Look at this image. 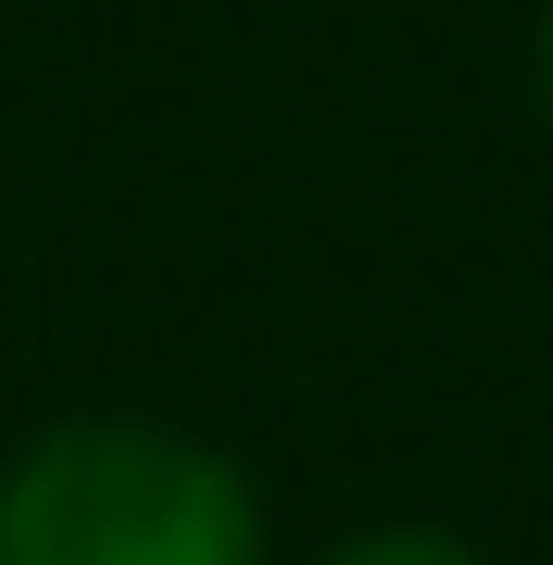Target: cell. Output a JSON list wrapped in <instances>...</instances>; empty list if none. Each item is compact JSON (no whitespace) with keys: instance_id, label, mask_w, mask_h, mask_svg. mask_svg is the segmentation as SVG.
Returning <instances> with one entry per match:
<instances>
[{"instance_id":"obj_2","label":"cell","mask_w":553,"mask_h":565,"mask_svg":"<svg viewBox=\"0 0 553 565\" xmlns=\"http://www.w3.org/2000/svg\"><path fill=\"white\" fill-rule=\"evenodd\" d=\"M328 565H478L453 527H365V541H340Z\"/></svg>"},{"instance_id":"obj_1","label":"cell","mask_w":553,"mask_h":565,"mask_svg":"<svg viewBox=\"0 0 553 565\" xmlns=\"http://www.w3.org/2000/svg\"><path fill=\"white\" fill-rule=\"evenodd\" d=\"M0 565H265V503L189 427L76 415L0 465Z\"/></svg>"},{"instance_id":"obj_3","label":"cell","mask_w":553,"mask_h":565,"mask_svg":"<svg viewBox=\"0 0 553 565\" xmlns=\"http://www.w3.org/2000/svg\"><path fill=\"white\" fill-rule=\"evenodd\" d=\"M541 102H553V0H541Z\"/></svg>"}]
</instances>
